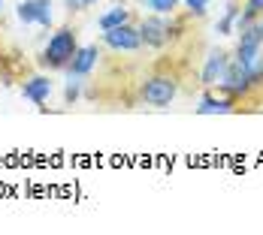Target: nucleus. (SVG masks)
<instances>
[{
    "label": "nucleus",
    "instance_id": "aec40b11",
    "mask_svg": "<svg viewBox=\"0 0 263 235\" xmlns=\"http://www.w3.org/2000/svg\"><path fill=\"white\" fill-rule=\"evenodd\" d=\"M257 27H260V36H263V12H260V18H257Z\"/></svg>",
    "mask_w": 263,
    "mask_h": 235
},
{
    "label": "nucleus",
    "instance_id": "2eb2a0df",
    "mask_svg": "<svg viewBox=\"0 0 263 235\" xmlns=\"http://www.w3.org/2000/svg\"><path fill=\"white\" fill-rule=\"evenodd\" d=\"M82 97V76H70V81H67V88H64V100L73 105L76 100Z\"/></svg>",
    "mask_w": 263,
    "mask_h": 235
},
{
    "label": "nucleus",
    "instance_id": "1a4fd4ad",
    "mask_svg": "<svg viewBox=\"0 0 263 235\" xmlns=\"http://www.w3.org/2000/svg\"><path fill=\"white\" fill-rule=\"evenodd\" d=\"M227 112H236V100H233V97H212V94H203V100L197 105V115H227Z\"/></svg>",
    "mask_w": 263,
    "mask_h": 235
},
{
    "label": "nucleus",
    "instance_id": "0eeeda50",
    "mask_svg": "<svg viewBox=\"0 0 263 235\" xmlns=\"http://www.w3.org/2000/svg\"><path fill=\"white\" fill-rule=\"evenodd\" d=\"M227 63H230V54L227 52H209L206 57V63H203V73H200V84L203 88H215L221 78H224V70H227Z\"/></svg>",
    "mask_w": 263,
    "mask_h": 235
},
{
    "label": "nucleus",
    "instance_id": "6e6552de",
    "mask_svg": "<svg viewBox=\"0 0 263 235\" xmlns=\"http://www.w3.org/2000/svg\"><path fill=\"white\" fill-rule=\"evenodd\" d=\"M97 57H100V52H97V46H85V49H76V54H73V60L67 63V76H88L94 67H97Z\"/></svg>",
    "mask_w": 263,
    "mask_h": 235
},
{
    "label": "nucleus",
    "instance_id": "4468645a",
    "mask_svg": "<svg viewBox=\"0 0 263 235\" xmlns=\"http://www.w3.org/2000/svg\"><path fill=\"white\" fill-rule=\"evenodd\" d=\"M236 15H239V6H236V3H227V12H224V18L218 22V33H221V36H227V33L233 30Z\"/></svg>",
    "mask_w": 263,
    "mask_h": 235
},
{
    "label": "nucleus",
    "instance_id": "39448f33",
    "mask_svg": "<svg viewBox=\"0 0 263 235\" xmlns=\"http://www.w3.org/2000/svg\"><path fill=\"white\" fill-rule=\"evenodd\" d=\"M139 36H142V46H148V49H163V46L170 42L173 30H170V25L163 22V15L152 12L148 18L139 22Z\"/></svg>",
    "mask_w": 263,
    "mask_h": 235
},
{
    "label": "nucleus",
    "instance_id": "f257e3e1",
    "mask_svg": "<svg viewBox=\"0 0 263 235\" xmlns=\"http://www.w3.org/2000/svg\"><path fill=\"white\" fill-rule=\"evenodd\" d=\"M76 49H79L76 33H73L70 27H61L58 33H52V39H49V46H46L43 57H40V63L49 67V70H67V63L73 60Z\"/></svg>",
    "mask_w": 263,
    "mask_h": 235
},
{
    "label": "nucleus",
    "instance_id": "dca6fc26",
    "mask_svg": "<svg viewBox=\"0 0 263 235\" xmlns=\"http://www.w3.org/2000/svg\"><path fill=\"white\" fill-rule=\"evenodd\" d=\"M18 22L33 25V0H22L18 3Z\"/></svg>",
    "mask_w": 263,
    "mask_h": 235
},
{
    "label": "nucleus",
    "instance_id": "4be33fe9",
    "mask_svg": "<svg viewBox=\"0 0 263 235\" xmlns=\"http://www.w3.org/2000/svg\"><path fill=\"white\" fill-rule=\"evenodd\" d=\"M0 12H3V0H0Z\"/></svg>",
    "mask_w": 263,
    "mask_h": 235
},
{
    "label": "nucleus",
    "instance_id": "6ab92c4d",
    "mask_svg": "<svg viewBox=\"0 0 263 235\" xmlns=\"http://www.w3.org/2000/svg\"><path fill=\"white\" fill-rule=\"evenodd\" d=\"M64 3H67L70 12H82V9H85V0H64Z\"/></svg>",
    "mask_w": 263,
    "mask_h": 235
},
{
    "label": "nucleus",
    "instance_id": "412c9836",
    "mask_svg": "<svg viewBox=\"0 0 263 235\" xmlns=\"http://www.w3.org/2000/svg\"><path fill=\"white\" fill-rule=\"evenodd\" d=\"M91 3H94V0H85V6H91Z\"/></svg>",
    "mask_w": 263,
    "mask_h": 235
},
{
    "label": "nucleus",
    "instance_id": "7ed1b4c3",
    "mask_svg": "<svg viewBox=\"0 0 263 235\" xmlns=\"http://www.w3.org/2000/svg\"><path fill=\"white\" fill-rule=\"evenodd\" d=\"M218 88L227 94V97H242V94H248L251 88H254V78H251V70L236 60V57H230V63H227V70H224V78L218 81Z\"/></svg>",
    "mask_w": 263,
    "mask_h": 235
},
{
    "label": "nucleus",
    "instance_id": "9b49d317",
    "mask_svg": "<svg viewBox=\"0 0 263 235\" xmlns=\"http://www.w3.org/2000/svg\"><path fill=\"white\" fill-rule=\"evenodd\" d=\"M130 22V9L124 6H112L109 12L100 15V30H109V27H118V25H127Z\"/></svg>",
    "mask_w": 263,
    "mask_h": 235
},
{
    "label": "nucleus",
    "instance_id": "f3484780",
    "mask_svg": "<svg viewBox=\"0 0 263 235\" xmlns=\"http://www.w3.org/2000/svg\"><path fill=\"white\" fill-rule=\"evenodd\" d=\"M242 12H245L248 18H260V12H263V0H248V3L242 6Z\"/></svg>",
    "mask_w": 263,
    "mask_h": 235
},
{
    "label": "nucleus",
    "instance_id": "20e7f679",
    "mask_svg": "<svg viewBox=\"0 0 263 235\" xmlns=\"http://www.w3.org/2000/svg\"><path fill=\"white\" fill-rule=\"evenodd\" d=\"M103 42L112 49V52H136V49H142L139 27H133L130 22H127V25H118V27L103 30Z\"/></svg>",
    "mask_w": 263,
    "mask_h": 235
},
{
    "label": "nucleus",
    "instance_id": "9d476101",
    "mask_svg": "<svg viewBox=\"0 0 263 235\" xmlns=\"http://www.w3.org/2000/svg\"><path fill=\"white\" fill-rule=\"evenodd\" d=\"M25 97L30 100V103H36V105L49 103V97H52V81H49L46 76L27 78L25 81Z\"/></svg>",
    "mask_w": 263,
    "mask_h": 235
},
{
    "label": "nucleus",
    "instance_id": "ddd939ff",
    "mask_svg": "<svg viewBox=\"0 0 263 235\" xmlns=\"http://www.w3.org/2000/svg\"><path fill=\"white\" fill-rule=\"evenodd\" d=\"M142 6H148L158 15H173L176 6H179V0H142Z\"/></svg>",
    "mask_w": 263,
    "mask_h": 235
},
{
    "label": "nucleus",
    "instance_id": "f03ea898",
    "mask_svg": "<svg viewBox=\"0 0 263 235\" xmlns=\"http://www.w3.org/2000/svg\"><path fill=\"white\" fill-rule=\"evenodd\" d=\"M176 94H179V81L173 76H152L145 78V84L139 88V100L155 105V109H166L176 100Z\"/></svg>",
    "mask_w": 263,
    "mask_h": 235
},
{
    "label": "nucleus",
    "instance_id": "a211bd4d",
    "mask_svg": "<svg viewBox=\"0 0 263 235\" xmlns=\"http://www.w3.org/2000/svg\"><path fill=\"white\" fill-rule=\"evenodd\" d=\"M184 6H187L194 15H206V6H209V0H184Z\"/></svg>",
    "mask_w": 263,
    "mask_h": 235
},
{
    "label": "nucleus",
    "instance_id": "423d86ee",
    "mask_svg": "<svg viewBox=\"0 0 263 235\" xmlns=\"http://www.w3.org/2000/svg\"><path fill=\"white\" fill-rule=\"evenodd\" d=\"M263 54V36H260V27L257 22L245 30H239V46H236V60H242L245 67H251L257 57Z\"/></svg>",
    "mask_w": 263,
    "mask_h": 235
},
{
    "label": "nucleus",
    "instance_id": "f8f14e48",
    "mask_svg": "<svg viewBox=\"0 0 263 235\" xmlns=\"http://www.w3.org/2000/svg\"><path fill=\"white\" fill-rule=\"evenodd\" d=\"M33 25L52 27V0H33Z\"/></svg>",
    "mask_w": 263,
    "mask_h": 235
}]
</instances>
